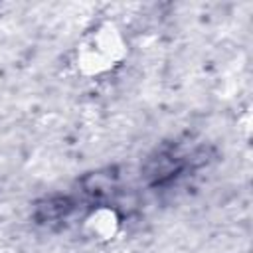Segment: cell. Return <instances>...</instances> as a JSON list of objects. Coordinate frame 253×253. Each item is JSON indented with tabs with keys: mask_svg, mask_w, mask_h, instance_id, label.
I'll return each instance as SVG.
<instances>
[{
	"mask_svg": "<svg viewBox=\"0 0 253 253\" xmlns=\"http://www.w3.org/2000/svg\"><path fill=\"white\" fill-rule=\"evenodd\" d=\"M126 53V45L119 28L111 22L91 30L77 47V65L87 75H99L113 69Z\"/></svg>",
	"mask_w": 253,
	"mask_h": 253,
	"instance_id": "1",
	"label": "cell"
},
{
	"mask_svg": "<svg viewBox=\"0 0 253 253\" xmlns=\"http://www.w3.org/2000/svg\"><path fill=\"white\" fill-rule=\"evenodd\" d=\"M85 231L91 239L109 241L119 231V215L115 213V210L99 208L85 217Z\"/></svg>",
	"mask_w": 253,
	"mask_h": 253,
	"instance_id": "2",
	"label": "cell"
}]
</instances>
